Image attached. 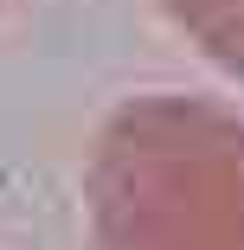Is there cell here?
<instances>
[{
    "label": "cell",
    "instance_id": "6da1fadb",
    "mask_svg": "<svg viewBox=\"0 0 244 250\" xmlns=\"http://www.w3.org/2000/svg\"><path fill=\"white\" fill-rule=\"evenodd\" d=\"M90 250H244V116L219 96L141 90L84 167Z\"/></svg>",
    "mask_w": 244,
    "mask_h": 250
},
{
    "label": "cell",
    "instance_id": "7a4b0ae2",
    "mask_svg": "<svg viewBox=\"0 0 244 250\" xmlns=\"http://www.w3.org/2000/svg\"><path fill=\"white\" fill-rule=\"evenodd\" d=\"M212 71L244 83V0H155Z\"/></svg>",
    "mask_w": 244,
    "mask_h": 250
}]
</instances>
